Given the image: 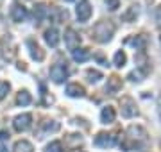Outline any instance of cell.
Masks as SVG:
<instances>
[{
    "instance_id": "1",
    "label": "cell",
    "mask_w": 161,
    "mask_h": 152,
    "mask_svg": "<svg viewBox=\"0 0 161 152\" xmlns=\"http://www.w3.org/2000/svg\"><path fill=\"white\" fill-rule=\"evenodd\" d=\"M113 32H115V25L111 22H98L93 29V38L100 43H106V41L111 40Z\"/></svg>"
},
{
    "instance_id": "2",
    "label": "cell",
    "mask_w": 161,
    "mask_h": 152,
    "mask_svg": "<svg viewBox=\"0 0 161 152\" xmlns=\"http://www.w3.org/2000/svg\"><path fill=\"white\" fill-rule=\"evenodd\" d=\"M13 125H14V129H16L18 133H25V131H27V129H31V125H32V117H31L29 113L18 115V117L14 118Z\"/></svg>"
},
{
    "instance_id": "3",
    "label": "cell",
    "mask_w": 161,
    "mask_h": 152,
    "mask_svg": "<svg viewBox=\"0 0 161 152\" xmlns=\"http://www.w3.org/2000/svg\"><path fill=\"white\" fill-rule=\"evenodd\" d=\"M66 77H68V68H66V64H54L50 68V79L54 82L61 84Z\"/></svg>"
},
{
    "instance_id": "4",
    "label": "cell",
    "mask_w": 161,
    "mask_h": 152,
    "mask_svg": "<svg viewBox=\"0 0 161 152\" xmlns=\"http://www.w3.org/2000/svg\"><path fill=\"white\" fill-rule=\"evenodd\" d=\"M122 115L125 118H132L138 115V109H136V104L131 97H124L122 99Z\"/></svg>"
},
{
    "instance_id": "5",
    "label": "cell",
    "mask_w": 161,
    "mask_h": 152,
    "mask_svg": "<svg viewBox=\"0 0 161 152\" xmlns=\"http://www.w3.org/2000/svg\"><path fill=\"white\" fill-rule=\"evenodd\" d=\"M75 14L79 18V22H88L90 16H92V6H90V2L88 0H82L77 9H75Z\"/></svg>"
},
{
    "instance_id": "6",
    "label": "cell",
    "mask_w": 161,
    "mask_h": 152,
    "mask_svg": "<svg viewBox=\"0 0 161 152\" xmlns=\"http://www.w3.org/2000/svg\"><path fill=\"white\" fill-rule=\"evenodd\" d=\"M64 43H66V47H68L70 50H75V48H79L80 36L77 34L74 29H66V32H64Z\"/></svg>"
},
{
    "instance_id": "7",
    "label": "cell",
    "mask_w": 161,
    "mask_h": 152,
    "mask_svg": "<svg viewBox=\"0 0 161 152\" xmlns=\"http://www.w3.org/2000/svg\"><path fill=\"white\" fill-rule=\"evenodd\" d=\"M116 143V136L115 134H106V133H100V134L95 138V145L102 147V149H108V147H113Z\"/></svg>"
},
{
    "instance_id": "8",
    "label": "cell",
    "mask_w": 161,
    "mask_h": 152,
    "mask_svg": "<svg viewBox=\"0 0 161 152\" xmlns=\"http://www.w3.org/2000/svg\"><path fill=\"white\" fill-rule=\"evenodd\" d=\"M27 18V9L22 6V4H13V7H11V20L13 22H23Z\"/></svg>"
},
{
    "instance_id": "9",
    "label": "cell",
    "mask_w": 161,
    "mask_h": 152,
    "mask_svg": "<svg viewBox=\"0 0 161 152\" xmlns=\"http://www.w3.org/2000/svg\"><path fill=\"white\" fill-rule=\"evenodd\" d=\"M59 32H58V29H48V30H45V41H47V45L48 47H52V48H56L59 45Z\"/></svg>"
},
{
    "instance_id": "10",
    "label": "cell",
    "mask_w": 161,
    "mask_h": 152,
    "mask_svg": "<svg viewBox=\"0 0 161 152\" xmlns=\"http://www.w3.org/2000/svg\"><path fill=\"white\" fill-rule=\"evenodd\" d=\"M27 47L31 48V56H32V59H36V61H43L45 54L41 52V48L38 47V43H34L32 40H27Z\"/></svg>"
},
{
    "instance_id": "11",
    "label": "cell",
    "mask_w": 161,
    "mask_h": 152,
    "mask_svg": "<svg viewBox=\"0 0 161 152\" xmlns=\"http://www.w3.org/2000/svg\"><path fill=\"white\" fill-rule=\"evenodd\" d=\"M147 72H149L147 66H138L136 70H132L131 73H129V79L134 81V82H140V81H143L145 77H147Z\"/></svg>"
},
{
    "instance_id": "12",
    "label": "cell",
    "mask_w": 161,
    "mask_h": 152,
    "mask_svg": "<svg viewBox=\"0 0 161 152\" xmlns=\"http://www.w3.org/2000/svg\"><path fill=\"white\" fill-rule=\"evenodd\" d=\"M72 57L77 63H84V61H88V59L92 57V54L88 52L86 48H75V50H72Z\"/></svg>"
},
{
    "instance_id": "13",
    "label": "cell",
    "mask_w": 161,
    "mask_h": 152,
    "mask_svg": "<svg viewBox=\"0 0 161 152\" xmlns=\"http://www.w3.org/2000/svg\"><path fill=\"white\" fill-rule=\"evenodd\" d=\"M115 117H116V113H115V109H113L111 106L104 107L102 111H100V120H102V123H111V122H115Z\"/></svg>"
},
{
    "instance_id": "14",
    "label": "cell",
    "mask_w": 161,
    "mask_h": 152,
    "mask_svg": "<svg viewBox=\"0 0 161 152\" xmlns=\"http://www.w3.org/2000/svg\"><path fill=\"white\" fill-rule=\"evenodd\" d=\"M127 134L131 136L132 140H145L147 133H145V131L140 127V125H131V127L127 129Z\"/></svg>"
},
{
    "instance_id": "15",
    "label": "cell",
    "mask_w": 161,
    "mask_h": 152,
    "mask_svg": "<svg viewBox=\"0 0 161 152\" xmlns=\"http://www.w3.org/2000/svg\"><path fill=\"white\" fill-rule=\"evenodd\" d=\"M66 95L68 97H84V88L79 86V84H68L66 86Z\"/></svg>"
},
{
    "instance_id": "16",
    "label": "cell",
    "mask_w": 161,
    "mask_h": 152,
    "mask_svg": "<svg viewBox=\"0 0 161 152\" xmlns=\"http://www.w3.org/2000/svg\"><path fill=\"white\" fill-rule=\"evenodd\" d=\"M13 150L14 152H34V149H32V145L27 140H20L14 143V149Z\"/></svg>"
},
{
    "instance_id": "17",
    "label": "cell",
    "mask_w": 161,
    "mask_h": 152,
    "mask_svg": "<svg viewBox=\"0 0 161 152\" xmlns=\"http://www.w3.org/2000/svg\"><path fill=\"white\" fill-rule=\"evenodd\" d=\"M31 93L27 91V90H22L20 93H18V97H16V104L18 106H29L31 104Z\"/></svg>"
},
{
    "instance_id": "18",
    "label": "cell",
    "mask_w": 161,
    "mask_h": 152,
    "mask_svg": "<svg viewBox=\"0 0 161 152\" xmlns=\"http://www.w3.org/2000/svg\"><path fill=\"white\" fill-rule=\"evenodd\" d=\"M45 14H47V7H45V4H38V6L34 7V18H36V22L40 24L41 20L45 18Z\"/></svg>"
},
{
    "instance_id": "19",
    "label": "cell",
    "mask_w": 161,
    "mask_h": 152,
    "mask_svg": "<svg viewBox=\"0 0 161 152\" xmlns=\"http://www.w3.org/2000/svg\"><path fill=\"white\" fill-rule=\"evenodd\" d=\"M118 88H120L118 77H111L109 82H108V86H106V91H108V93H115V91H118Z\"/></svg>"
},
{
    "instance_id": "20",
    "label": "cell",
    "mask_w": 161,
    "mask_h": 152,
    "mask_svg": "<svg viewBox=\"0 0 161 152\" xmlns=\"http://www.w3.org/2000/svg\"><path fill=\"white\" fill-rule=\"evenodd\" d=\"M136 16H138V6H131L127 9V13L124 14V20L125 22H132V20H136Z\"/></svg>"
},
{
    "instance_id": "21",
    "label": "cell",
    "mask_w": 161,
    "mask_h": 152,
    "mask_svg": "<svg viewBox=\"0 0 161 152\" xmlns=\"http://www.w3.org/2000/svg\"><path fill=\"white\" fill-rule=\"evenodd\" d=\"M45 152H64L63 143H61V141H50V143L47 145Z\"/></svg>"
},
{
    "instance_id": "22",
    "label": "cell",
    "mask_w": 161,
    "mask_h": 152,
    "mask_svg": "<svg viewBox=\"0 0 161 152\" xmlns=\"http://www.w3.org/2000/svg\"><path fill=\"white\" fill-rule=\"evenodd\" d=\"M125 61H127V56L122 50H118V52L115 54V59H113V63H115V66H118V68H122L124 64H125Z\"/></svg>"
},
{
    "instance_id": "23",
    "label": "cell",
    "mask_w": 161,
    "mask_h": 152,
    "mask_svg": "<svg viewBox=\"0 0 161 152\" xmlns=\"http://www.w3.org/2000/svg\"><path fill=\"white\" fill-rule=\"evenodd\" d=\"M125 43H129V45H132V47H136V48H143L145 47V38H142V36L131 38V40H127Z\"/></svg>"
},
{
    "instance_id": "24",
    "label": "cell",
    "mask_w": 161,
    "mask_h": 152,
    "mask_svg": "<svg viewBox=\"0 0 161 152\" xmlns=\"http://www.w3.org/2000/svg\"><path fill=\"white\" fill-rule=\"evenodd\" d=\"M86 77H88V81H90V82H97V81L102 79V73H100L98 70H88L86 72Z\"/></svg>"
},
{
    "instance_id": "25",
    "label": "cell",
    "mask_w": 161,
    "mask_h": 152,
    "mask_svg": "<svg viewBox=\"0 0 161 152\" xmlns=\"http://www.w3.org/2000/svg\"><path fill=\"white\" fill-rule=\"evenodd\" d=\"M9 90H11V86H9V82L6 81H0V100L6 99V95L9 93Z\"/></svg>"
},
{
    "instance_id": "26",
    "label": "cell",
    "mask_w": 161,
    "mask_h": 152,
    "mask_svg": "<svg viewBox=\"0 0 161 152\" xmlns=\"http://www.w3.org/2000/svg\"><path fill=\"white\" fill-rule=\"evenodd\" d=\"M43 129H45V131H50V133H56V131H58L59 129V123L58 122H47V123H43Z\"/></svg>"
},
{
    "instance_id": "27",
    "label": "cell",
    "mask_w": 161,
    "mask_h": 152,
    "mask_svg": "<svg viewBox=\"0 0 161 152\" xmlns=\"http://www.w3.org/2000/svg\"><path fill=\"white\" fill-rule=\"evenodd\" d=\"M106 4H108V7H109L111 11H115V9L120 7V0H106Z\"/></svg>"
},
{
    "instance_id": "28",
    "label": "cell",
    "mask_w": 161,
    "mask_h": 152,
    "mask_svg": "<svg viewBox=\"0 0 161 152\" xmlns=\"http://www.w3.org/2000/svg\"><path fill=\"white\" fill-rule=\"evenodd\" d=\"M95 59H97L98 63H102L104 66H108V61H106V59H104V56H102V54H97V56H95Z\"/></svg>"
},
{
    "instance_id": "29",
    "label": "cell",
    "mask_w": 161,
    "mask_h": 152,
    "mask_svg": "<svg viewBox=\"0 0 161 152\" xmlns=\"http://www.w3.org/2000/svg\"><path fill=\"white\" fill-rule=\"evenodd\" d=\"M9 140V133L7 131H0V141H6Z\"/></svg>"
},
{
    "instance_id": "30",
    "label": "cell",
    "mask_w": 161,
    "mask_h": 152,
    "mask_svg": "<svg viewBox=\"0 0 161 152\" xmlns=\"http://www.w3.org/2000/svg\"><path fill=\"white\" fill-rule=\"evenodd\" d=\"M156 22H158V24H161V6L156 9Z\"/></svg>"
},
{
    "instance_id": "31",
    "label": "cell",
    "mask_w": 161,
    "mask_h": 152,
    "mask_svg": "<svg viewBox=\"0 0 161 152\" xmlns=\"http://www.w3.org/2000/svg\"><path fill=\"white\" fill-rule=\"evenodd\" d=\"M0 152H9V150H7L6 147H2V145H0Z\"/></svg>"
},
{
    "instance_id": "32",
    "label": "cell",
    "mask_w": 161,
    "mask_h": 152,
    "mask_svg": "<svg viewBox=\"0 0 161 152\" xmlns=\"http://www.w3.org/2000/svg\"><path fill=\"white\" fill-rule=\"evenodd\" d=\"M66 2H74V0H66Z\"/></svg>"
}]
</instances>
